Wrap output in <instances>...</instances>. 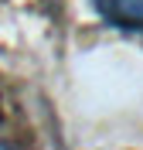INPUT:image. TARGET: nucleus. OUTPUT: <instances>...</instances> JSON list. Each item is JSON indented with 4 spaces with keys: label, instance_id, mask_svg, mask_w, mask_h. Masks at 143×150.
<instances>
[{
    "label": "nucleus",
    "instance_id": "obj_1",
    "mask_svg": "<svg viewBox=\"0 0 143 150\" xmlns=\"http://www.w3.org/2000/svg\"><path fill=\"white\" fill-rule=\"evenodd\" d=\"M95 14L119 31L143 34V0H89Z\"/></svg>",
    "mask_w": 143,
    "mask_h": 150
},
{
    "label": "nucleus",
    "instance_id": "obj_2",
    "mask_svg": "<svg viewBox=\"0 0 143 150\" xmlns=\"http://www.w3.org/2000/svg\"><path fill=\"white\" fill-rule=\"evenodd\" d=\"M0 120H4V99H0Z\"/></svg>",
    "mask_w": 143,
    "mask_h": 150
}]
</instances>
